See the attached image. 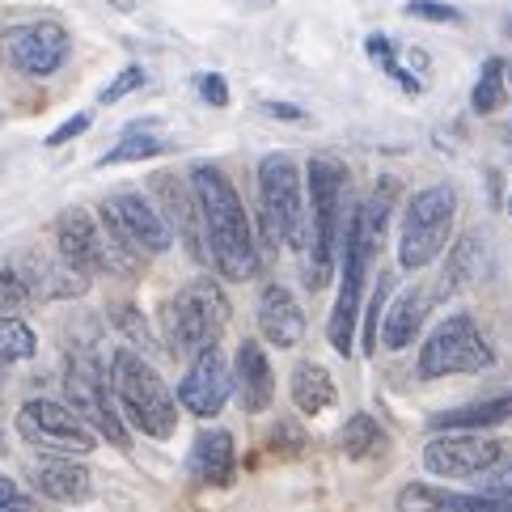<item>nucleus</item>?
Instances as JSON below:
<instances>
[{"mask_svg": "<svg viewBox=\"0 0 512 512\" xmlns=\"http://www.w3.org/2000/svg\"><path fill=\"white\" fill-rule=\"evenodd\" d=\"M377 246L364 242L356 221L347 216L343 221V280H339V297H335V314H331V347L343 356H352V339H356V318H360V292H364V276H369Z\"/></svg>", "mask_w": 512, "mask_h": 512, "instance_id": "12", "label": "nucleus"}, {"mask_svg": "<svg viewBox=\"0 0 512 512\" xmlns=\"http://www.w3.org/2000/svg\"><path fill=\"white\" fill-rule=\"evenodd\" d=\"M508 419H512V390L432 415L428 428H436V432H479V428H500V424H508Z\"/></svg>", "mask_w": 512, "mask_h": 512, "instance_id": "19", "label": "nucleus"}, {"mask_svg": "<svg viewBox=\"0 0 512 512\" xmlns=\"http://www.w3.org/2000/svg\"><path fill=\"white\" fill-rule=\"evenodd\" d=\"M233 394L242 398V411L246 415L267 411L271 398H276V373H271V360H267V352L254 339L237 343V356H233Z\"/></svg>", "mask_w": 512, "mask_h": 512, "instance_id": "16", "label": "nucleus"}, {"mask_svg": "<svg viewBox=\"0 0 512 512\" xmlns=\"http://www.w3.org/2000/svg\"><path fill=\"white\" fill-rule=\"evenodd\" d=\"M453 212H457V191L449 182H432V187L415 191L398 225V263L407 271H424L441 259L449 246Z\"/></svg>", "mask_w": 512, "mask_h": 512, "instance_id": "4", "label": "nucleus"}, {"mask_svg": "<svg viewBox=\"0 0 512 512\" xmlns=\"http://www.w3.org/2000/svg\"><path fill=\"white\" fill-rule=\"evenodd\" d=\"M267 445H271V453H288V457H297V453H305V432L297 428V424H292V419H284V424H276V428H271V436H267Z\"/></svg>", "mask_w": 512, "mask_h": 512, "instance_id": "30", "label": "nucleus"}, {"mask_svg": "<svg viewBox=\"0 0 512 512\" xmlns=\"http://www.w3.org/2000/svg\"><path fill=\"white\" fill-rule=\"evenodd\" d=\"M89 123H94V119H89V115H72L68 123H60V127H56V132H51V136H47V149H60V144H68V140H77V136L85 132V127H89Z\"/></svg>", "mask_w": 512, "mask_h": 512, "instance_id": "35", "label": "nucleus"}, {"mask_svg": "<svg viewBox=\"0 0 512 512\" xmlns=\"http://www.w3.org/2000/svg\"><path fill=\"white\" fill-rule=\"evenodd\" d=\"M491 364V347L479 335L470 314H453L445 318L428 343L419 347V377L436 381V377H457V373H483Z\"/></svg>", "mask_w": 512, "mask_h": 512, "instance_id": "10", "label": "nucleus"}, {"mask_svg": "<svg viewBox=\"0 0 512 512\" xmlns=\"http://www.w3.org/2000/svg\"><path fill=\"white\" fill-rule=\"evenodd\" d=\"M34 347H39V339H34V331L13 318L9 309H0V364H17V360H30Z\"/></svg>", "mask_w": 512, "mask_h": 512, "instance_id": "25", "label": "nucleus"}, {"mask_svg": "<svg viewBox=\"0 0 512 512\" xmlns=\"http://www.w3.org/2000/svg\"><path fill=\"white\" fill-rule=\"evenodd\" d=\"M56 246H60V259L68 267H77L81 276H89V271H136L140 267V254L127 250L123 242H115L111 233H102L94 225V216L81 212V208L60 212Z\"/></svg>", "mask_w": 512, "mask_h": 512, "instance_id": "8", "label": "nucleus"}, {"mask_svg": "<svg viewBox=\"0 0 512 512\" xmlns=\"http://www.w3.org/2000/svg\"><path fill=\"white\" fill-rule=\"evenodd\" d=\"M17 496V487H13V479H5V474H0V504H9Z\"/></svg>", "mask_w": 512, "mask_h": 512, "instance_id": "39", "label": "nucleus"}, {"mask_svg": "<svg viewBox=\"0 0 512 512\" xmlns=\"http://www.w3.org/2000/svg\"><path fill=\"white\" fill-rule=\"evenodd\" d=\"M508 77H512V64H508Z\"/></svg>", "mask_w": 512, "mask_h": 512, "instance_id": "42", "label": "nucleus"}, {"mask_svg": "<svg viewBox=\"0 0 512 512\" xmlns=\"http://www.w3.org/2000/svg\"><path fill=\"white\" fill-rule=\"evenodd\" d=\"M72 39L60 22H26L0 30V60L26 77H51L68 64Z\"/></svg>", "mask_w": 512, "mask_h": 512, "instance_id": "13", "label": "nucleus"}, {"mask_svg": "<svg viewBox=\"0 0 512 512\" xmlns=\"http://www.w3.org/2000/svg\"><path fill=\"white\" fill-rule=\"evenodd\" d=\"M292 402H297L305 415H322L335 402V377L314 360L297 364V369H292Z\"/></svg>", "mask_w": 512, "mask_h": 512, "instance_id": "23", "label": "nucleus"}, {"mask_svg": "<svg viewBox=\"0 0 512 512\" xmlns=\"http://www.w3.org/2000/svg\"><path fill=\"white\" fill-rule=\"evenodd\" d=\"M381 445H386V432H381V424L373 415H352L347 424L339 428V449L347 453V457H369V453H377Z\"/></svg>", "mask_w": 512, "mask_h": 512, "instance_id": "24", "label": "nucleus"}, {"mask_svg": "<svg viewBox=\"0 0 512 512\" xmlns=\"http://www.w3.org/2000/svg\"><path fill=\"white\" fill-rule=\"evenodd\" d=\"M259 331L267 343L276 347H297L305 335V314L297 297L284 288V284H267L263 288V301H259Z\"/></svg>", "mask_w": 512, "mask_h": 512, "instance_id": "18", "label": "nucleus"}, {"mask_svg": "<svg viewBox=\"0 0 512 512\" xmlns=\"http://www.w3.org/2000/svg\"><path fill=\"white\" fill-rule=\"evenodd\" d=\"M111 390L119 398L123 419H132L144 436H153V441H170L174 436L178 407L166 390V381H161L153 364L140 352H132V347H123L111 360Z\"/></svg>", "mask_w": 512, "mask_h": 512, "instance_id": "3", "label": "nucleus"}, {"mask_svg": "<svg viewBox=\"0 0 512 512\" xmlns=\"http://www.w3.org/2000/svg\"><path fill=\"white\" fill-rule=\"evenodd\" d=\"M170 144L166 140H157V136H149V132H140V127H132L111 153L102 157V166H123V161H149V157H157V153H166Z\"/></svg>", "mask_w": 512, "mask_h": 512, "instance_id": "27", "label": "nucleus"}, {"mask_svg": "<svg viewBox=\"0 0 512 512\" xmlns=\"http://www.w3.org/2000/svg\"><path fill=\"white\" fill-rule=\"evenodd\" d=\"M30 301V280H26V271H17V267H0V309H13L17 305H26Z\"/></svg>", "mask_w": 512, "mask_h": 512, "instance_id": "29", "label": "nucleus"}, {"mask_svg": "<svg viewBox=\"0 0 512 512\" xmlns=\"http://www.w3.org/2000/svg\"><path fill=\"white\" fill-rule=\"evenodd\" d=\"M263 111L271 119H288V123H301L305 119V111H301V106H292V102H263Z\"/></svg>", "mask_w": 512, "mask_h": 512, "instance_id": "37", "label": "nucleus"}, {"mask_svg": "<svg viewBox=\"0 0 512 512\" xmlns=\"http://www.w3.org/2000/svg\"><path fill=\"white\" fill-rule=\"evenodd\" d=\"M229 322V297L216 280H191L174 292V301L166 305V335L170 347L182 356H195L204 347L221 343V331Z\"/></svg>", "mask_w": 512, "mask_h": 512, "instance_id": "5", "label": "nucleus"}, {"mask_svg": "<svg viewBox=\"0 0 512 512\" xmlns=\"http://www.w3.org/2000/svg\"><path fill=\"white\" fill-rule=\"evenodd\" d=\"M508 216H512V195H508Z\"/></svg>", "mask_w": 512, "mask_h": 512, "instance_id": "41", "label": "nucleus"}, {"mask_svg": "<svg viewBox=\"0 0 512 512\" xmlns=\"http://www.w3.org/2000/svg\"><path fill=\"white\" fill-rule=\"evenodd\" d=\"M343 191H347V166L331 153H318L309 161V242H305V280L309 288L331 284L335 267V242L343 237Z\"/></svg>", "mask_w": 512, "mask_h": 512, "instance_id": "2", "label": "nucleus"}, {"mask_svg": "<svg viewBox=\"0 0 512 512\" xmlns=\"http://www.w3.org/2000/svg\"><path fill=\"white\" fill-rule=\"evenodd\" d=\"M259 199H263V225L288 250L305 254L309 242V212L301 199V170L284 153H267L259 161Z\"/></svg>", "mask_w": 512, "mask_h": 512, "instance_id": "6", "label": "nucleus"}, {"mask_svg": "<svg viewBox=\"0 0 512 512\" xmlns=\"http://www.w3.org/2000/svg\"><path fill=\"white\" fill-rule=\"evenodd\" d=\"M394 276H381L377 292H373V305H369V322H364V352H377V331H381V305H386V292H390Z\"/></svg>", "mask_w": 512, "mask_h": 512, "instance_id": "32", "label": "nucleus"}, {"mask_svg": "<svg viewBox=\"0 0 512 512\" xmlns=\"http://www.w3.org/2000/svg\"><path fill=\"white\" fill-rule=\"evenodd\" d=\"M483 491H487V496H508V500H512V466L500 462V470L483 479Z\"/></svg>", "mask_w": 512, "mask_h": 512, "instance_id": "36", "label": "nucleus"}, {"mask_svg": "<svg viewBox=\"0 0 512 512\" xmlns=\"http://www.w3.org/2000/svg\"><path fill=\"white\" fill-rule=\"evenodd\" d=\"M407 17H419V22H441V26H457L462 13L453 5H441V0H407Z\"/></svg>", "mask_w": 512, "mask_h": 512, "instance_id": "31", "label": "nucleus"}, {"mask_svg": "<svg viewBox=\"0 0 512 512\" xmlns=\"http://www.w3.org/2000/svg\"><path fill=\"white\" fill-rule=\"evenodd\" d=\"M34 487L56 504H85L89 500V470L77 457H47L34 466Z\"/></svg>", "mask_w": 512, "mask_h": 512, "instance_id": "20", "label": "nucleus"}, {"mask_svg": "<svg viewBox=\"0 0 512 512\" xmlns=\"http://www.w3.org/2000/svg\"><path fill=\"white\" fill-rule=\"evenodd\" d=\"M424 305H428V297L419 288H411V292H402V297L386 309V318H381V331H377V339L386 343V352H402V347H411L419 339Z\"/></svg>", "mask_w": 512, "mask_h": 512, "instance_id": "22", "label": "nucleus"}, {"mask_svg": "<svg viewBox=\"0 0 512 512\" xmlns=\"http://www.w3.org/2000/svg\"><path fill=\"white\" fill-rule=\"evenodd\" d=\"M191 195H195L199 221H204V233H208L212 263L229 280H250L259 271V246H254L250 216H246L242 195L233 191V182L212 161H199L191 170Z\"/></svg>", "mask_w": 512, "mask_h": 512, "instance_id": "1", "label": "nucleus"}, {"mask_svg": "<svg viewBox=\"0 0 512 512\" xmlns=\"http://www.w3.org/2000/svg\"><path fill=\"white\" fill-rule=\"evenodd\" d=\"M102 225L115 242H123L136 254H166L174 246L170 221L161 216L157 204H149V195H140V191H115L111 199H106Z\"/></svg>", "mask_w": 512, "mask_h": 512, "instance_id": "11", "label": "nucleus"}, {"mask_svg": "<svg viewBox=\"0 0 512 512\" xmlns=\"http://www.w3.org/2000/svg\"><path fill=\"white\" fill-rule=\"evenodd\" d=\"M0 512H39V508H34L26 496H13L9 504H0Z\"/></svg>", "mask_w": 512, "mask_h": 512, "instance_id": "38", "label": "nucleus"}, {"mask_svg": "<svg viewBox=\"0 0 512 512\" xmlns=\"http://www.w3.org/2000/svg\"><path fill=\"white\" fill-rule=\"evenodd\" d=\"M140 85H144V68H136V64H127V68L119 72V77H115L111 85H106V89H102V102H106V106H111V102L127 98V94H132V89H140Z\"/></svg>", "mask_w": 512, "mask_h": 512, "instance_id": "33", "label": "nucleus"}, {"mask_svg": "<svg viewBox=\"0 0 512 512\" xmlns=\"http://www.w3.org/2000/svg\"><path fill=\"white\" fill-rule=\"evenodd\" d=\"M0 123H5V119H0Z\"/></svg>", "mask_w": 512, "mask_h": 512, "instance_id": "43", "label": "nucleus"}, {"mask_svg": "<svg viewBox=\"0 0 512 512\" xmlns=\"http://www.w3.org/2000/svg\"><path fill=\"white\" fill-rule=\"evenodd\" d=\"M0 457H5V436H0Z\"/></svg>", "mask_w": 512, "mask_h": 512, "instance_id": "40", "label": "nucleus"}, {"mask_svg": "<svg viewBox=\"0 0 512 512\" xmlns=\"http://www.w3.org/2000/svg\"><path fill=\"white\" fill-rule=\"evenodd\" d=\"M508 445L496 436H479V432H449L436 436L424 449V466L428 474H441V479H474V474H487L504 462Z\"/></svg>", "mask_w": 512, "mask_h": 512, "instance_id": "14", "label": "nucleus"}, {"mask_svg": "<svg viewBox=\"0 0 512 512\" xmlns=\"http://www.w3.org/2000/svg\"><path fill=\"white\" fill-rule=\"evenodd\" d=\"M229 394H233V369H229V360L221 352V343L195 352L191 369H187V377H182V386H178L182 407H187L191 415H199V419H212V415H221Z\"/></svg>", "mask_w": 512, "mask_h": 512, "instance_id": "15", "label": "nucleus"}, {"mask_svg": "<svg viewBox=\"0 0 512 512\" xmlns=\"http://www.w3.org/2000/svg\"><path fill=\"white\" fill-rule=\"evenodd\" d=\"M17 432H22L26 445H34L39 453H51V457H81V453H94V445H98V432L72 407L51 402V398H30L26 407L17 411Z\"/></svg>", "mask_w": 512, "mask_h": 512, "instance_id": "9", "label": "nucleus"}, {"mask_svg": "<svg viewBox=\"0 0 512 512\" xmlns=\"http://www.w3.org/2000/svg\"><path fill=\"white\" fill-rule=\"evenodd\" d=\"M199 98H204L208 106H225V102H229L225 77H216V72H204V77H199Z\"/></svg>", "mask_w": 512, "mask_h": 512, "instance_id": "34", "label": "nucleus"}, {"mask_svg": "<svg viewBox=\"0 0 512 512\" xmlns=\"http://www.w3.org/2000/svg\"><path fill=\"white\" fill-rule=\"evenodd\" d=\"M500 102H504V60L500 56H491L479 72V81H474V94H470V106L479 115H491V111H500Z\"/></svg>", "mask_w": 512, "mask_h": 512, "instance_id": "26", "label": "nucleus"}, {"mask_svg": "<svg viewBox=\"0 0 512 512\" xmlns=\"http://www.w3.org/2000/svg\"><path fill=\"white\" fill-rule=\"evenodd\" d=\"M187 466L195 474V483L204 487H229L233 470H237V453H233V436L225 428H204L195 436Z\"/></svg>", "mask_w": 512, "mask_h": 512, "instance_id": "17", "label": "nucleus"}, {"mask_svg": "<svg viewBox=\"0 0 512 512\" xmlns=\"http://www.w3.org/2000/svg\"><path fill=\"white\" fill-rule=\"evenodd\" d=\"M415 504H419V512H512L508 496H487V491H479V496H453V491L419 487V483L402 491V512Z\"/></svg>", "mask_w": 512, "mask_h": 512, "instance_id": "21", "label": "nucleus"}, {"mask_svg": "<svg viewBox=\"0 0 512 512\" xmlns=\"http://www.w3.org/2000/svg\"><path fill=\"white\" fill-rule=\"evenodd\" d=\"M369 56H373L381 68H386L390 77H398V81H402V89H407V94H419V89H424V81H415L411 72H407V68H402V64L394 60V43L386 39V34H373V39H369Z\"/></svg>", "mask_w": 512, "mask_h": 512, "instance_id": "28", "label": "nucleus"}, {"mask_svg": "<svg viewBox=\"0 0 512 512\" xmlns=\"http://www.w3.org/2000/svg\"><path fill=\"white\" fill-rule=\"evenodd\" d=\"M64 398L98 436H106L111 445L127 449V424L123 411L115 407V390H111V373L98 369V360L89 356H68L64 369Z\"/></svg>", "mask_w": 512, "mask_h": 512, "instance_id": "7", "label": "nucleus"}]
</instances>
